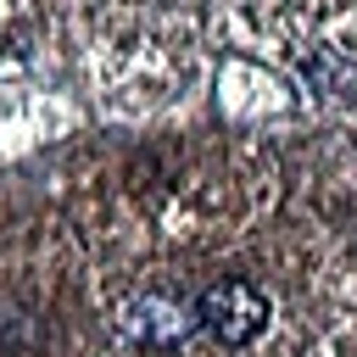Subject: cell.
<instances>
[{"mask_svg": "<svg viewBox=\"0 0 357 357\" xmlns=\"http://www.w3.org/2000/svg\"><path fill=\"white\" fill-rule=\"evenodd\" d=\"M190 329H201V312L195 301H178V296H139L123 312V335L139 346H178Z\"/></svg>", "mask_w": 357, "mask_h": 357, "instance_id": "cell-2", "label": "cell"}, {"mask_svg": "<svg viewBox=\"0 0 357 357\" xmlns=\"http://www.w3.org/2000/svg\"><path fill=\"white\" fill-rule=\"evenodd\" d=\"M195 312H201V329L218 340V346H251L262 329H268V296L245 279H218L195 296Z\"/></svg>", "mask_w": 357, "mask_h": 357, "instance_id": "cell-1", "label": "cell"}]
</instances>
